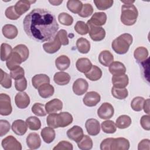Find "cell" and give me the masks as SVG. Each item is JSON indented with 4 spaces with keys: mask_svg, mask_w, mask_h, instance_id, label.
<instances>
[{
    "mask_svg": "<svg viewBox=\"0 0 150 150\" xmlns=\"http://www.w3.org/2000/svg\"><path fill=\"white\" fill-rule=\"evenodd\" d=\"M23 29L31 39L40 42L53 39L59 29L55 16L49 11L34 9L25 17Z\"/></svg>",
    "mask_w": 150,
    "mask_h": 150,
    "instance_id": "6da1fadb",
    "label": "cell"
},
{
    "mask_svg": "<svg viewBox=\"0 0 150 150\" xmlns=\"http://www.w3.org/2000/svg\"><path fill=\"white\" fill-rule=\"evenodd\" d=\"M129 146V141L125 138H107L101 142L100 149L101 150H128Z\"/></svg>",
    "mask_w": 150,
    "mask_h": 150,
    "instance_id": "7a4b0ae2",
    "label": "cell"
},
{
    "mask_svg": "<svg viewBox=\"0 0 150 150\" xmlns=\"http://www.w3.org/2000/svg\"><path fill=\"white\" fill-rule=\"evenodd\" d=\"M132 36L129 33H123L115 39L112 43L111 47L114 51L119 54L126 53L132 43Z\"/></svg>",
    "mask_w": 150,
    "mask_h": 150,
    "instance_id": "3957f363",
    "label": "cell"
},
{
    "mask_svg": "<svg viewBox=\"0 0 150 150\" xmlns=\"http://www.w3.org/2000/svg\"><path fill=\"white\" fill-rule=\"evenodd\" d=\"M138 16V12L134 5L124 4L122 6L120 19L124 25L127 26L133 25L136 22Z\"/></svg>",
    "mask_w": 150,
    "mask_h": 150,
    "instance_id": "277c9868",
    "label": "cell"
},
{
    "mask_svg": "<svg viewBox=\"0 0 150 150\" xmlns=\"http://www.w3.org/2000/svg\"><path fill=\"white\" fill-rule=\"evenodd\" d=\"M12 107L10 97L4 93L0 94V114L6 116L11 114Z\"/></svg>",
    "mask_w": 150,
    "mask_h": 150,
    "instance_id": "5b68a950",
    "label": "cell"
},
{
    "mask_svg": "<svg viewBox=\"0 0 150 150\" xmlns=\"http://www.w3.org/2000/svg\"><path fill=\"white\" fill-rule=\"evenodd\" d=\"M88 26V33L91 39L94 41H101L105 36V31L101 26H97L90 23H87Z\"/></svg>",
    "mask_w": 150,
    "mask_h": 150,
    "instance_id": "8992f818",
    "label": "cell"
},
{
    "mask_svg": "<svg viewBox=\"0 0 150 150\" xmlns=\"http://www.w3.org/2000/svg\"><path fill=\"white\" fill-rule=\"evenodd\" d=\"M1 145L5 150H21V144L12 135H9L2 139Z\"/></svg>",
    "mask_w": 150,
    "mask_h": 150,
    "instance_id": "52a82bcc",
    "label": "cell"
},
{
    "mask_svg": "<svg viewBox=\"0 0 150 150\" xmlns=\"http://www.w3.org/2000/svg\"><path fill=\"white\" fill-rule=\"evenodd\" d=\"M114 113V110L112 105L109 103H104L98 108L97 110V115L103 120H108L111 118Z\"/></svg>",
    "mask_w": 150,
    "mask_h": 150,
    "instance_id": "ba28073f",
    "label": "cell"
},
{
    "mask_svg": "<svg viewBox=\"0 0 150 150\" xmlns=\"http://www.w3.org/2000/svg\"><path fill=\"white\" fill-rule=\"evenodd\" d=\"M88 82L82 78L77 79L73 84V91L77 96H81L88 90Z\"/></svg>",
    "mask_w": 150,
    "mask_h": 150,
    "instance_id": "9c48e42d",
    "label": "cell"
},
{
    "mask_svg": "<svg viewBox=\"0 0 150 150\" xmlns=\"http://www.w3.org/2000/svg\"><path fill=\"white\" fill-rule=\"evenodd\" d=\"M101 100L100 95L96 91H89L84 96L83 101L87 107L96 106Z\"/></svg>",
    "mask_w": 150,
    "mask_h": 150,
    "instance_id": "30bf717a",
    "label": "cell"
},
{
    "mask_svg": "<svg viewBox=\"0 0 150 150\" xmlns=\"http://www.w3.org/2000/svg\"><path fill=\"white\" fill-rule=\"evenodd\" d=\"M85 127L87 133L90 135L96 136L100 133V126L98 120L94 118L88 119L86 123Z\"/></svg>",
    "mask_w": 150,
    "mask_h": 150,
    "instance_id": "8fae6325",
    "label": "cell"
},
{
    "mask_svg": "<svg viewBox=\"0 0 150 150\" xmlns=\"http://www.w3.org/2000/svg\"><path fill=\"white\" fill-rule=\"evenodd\" d=\"M61 45L62 44L56 35L54 38L51 41L43 45V48L46 53L53 54L57 52L60 49Z\"/></svg>",
    "mask_w": 150,
    "mask_h": 150,
    "instance_id": "7c38bea8",
    "label": "cell"
},
{
    "mask_svg": "<svg viewBox=\"0 0 150 150\" xmlns=\"http://www.w3.org/2000/svg\"><path fill=\"white\" fill-rule=\"evenodd\" d=\"M15 101L16 106L21 109L26 108L30 104L29 96L25 92H20L16 94Z\"/></svg>",
    "mask_w": 150,
    "mask_h": 150,
    "instance_id": "4fadbf2b",
    "label": "cell"
},
{
    "mask_svg": "<svg viewBox=\"0 0 150 150\" xmlns=\"http://www.w3.org/2000/svg\"><path fill=\"white\" fill-rule=\"evenodd\" d=\"M63 108V103L57 98L53 99L48 101L45 105V110L47 114L56 113L61 111Z\"/></svg>",
    "mask_w": 150,
    "mask_h": 150,
    "instance_id": "5bb4252c",
    "label": "cell"
},
{
    "mask_svg": "<svg viewBox=\"0 0 150 150\" xmlns=\"http://www.w3.org/2000/svg\"><path fill=\"white\" fill-rule=\"evenodd\" d=\"M22 62V59L19 54L16 52L12 51L11 56L6 60V64L8 69L12 70L19 67Z\"/></svg>",
    "mask_w": 150,
    "mask_h": 150,
    "instance_id": "9a60e30c",
    "label": "cell"
},
{
    "mask_svg": "<svg viewBox=\"0 0 150 150\" xmlns=\"http://www.w3.org/2000/svg\"><path fill=\"white\" fill-rule=\"evenodd\" d=\"M67 135L69 139L77 142L80 141L84 136L83 130L80 127L74 125L67 130Z\"/></svg>",
    "mask_w": 150,
    "mask_h": 150,
    "instance_id": "2e32d148",
    "label": "cell"
},
{
    "mask_svg": "<svg viewBox=\"0 0 150 150\" xmlns=\"http://www.w3.org/2000/svg\"><path fill=\"white\" fill-rule=\"evenodd\" d=\"M26 144L31 149H36L41 145V139L39 135L36 132L30 133L26 137Z\"/></svg>",
    "mask_w": 150,
    "mask_h": 150,
    "instance_id": "e0dca14e",
    "label": "cell"
},
{
    "mask_svg": "<svg viewBox=\"0 0 150 150\" xmlns=\"http://www.w3.org/2000/svg\"><path fill=\"white\" fill-rule=\"evenodd\" d=\"M28 125L22 120H16L12 122L11 128L13 132L18 135H23L27 131Z\"/></svg>",
    "mask_w": 150,
    "mask_h": 150,
    "instance_id": "ac0fdd59",
    "label": "cell"
},
{
    "mask_svg": "<svg viewBox=\"0 0 150 150\" xmlns=\"http://www.w3.org/2000/svg\"><path fill=\"white\" fill-rule=\"evenodd\" d=\"M112 83L113 87L116 88H125L127 86L129 83V79L127 74L114 75L112 77Z\"/></svg>",
    "mask_w": 150,
    "mask_h": 150,
    "instance_id": "d6986e66",
    "label": "cell"
},
{
    "mask_svg": "<svg viewBox=\"0 0 150 150\" xmlns=\"http://www.w3.org/2000/svg\"><path fill=\"white\" fill-rule=\"evenodd\" d=\"M107 21V15L104 12H96L94 13L90 19L87 23H91L97 26L104 25Z\"/></svg>",
    "mask_w": 150,
    "mask_h": 150,
    "instance_id": "ffe728a7",
    "label": "cell"
},
{
    "mask_svg": "<svg viewBox=\"0 0 150 150\" xmlns=\"http://www.w3.org/2000/svg\"><path fill=\"white\" fill-rule=\"evenodd\" d=\"M92 63L91 61L86 57H82L79 59L76 63V66L77 69L81 73H86L88 71L91 67Z\"/></svg>",
    "mask_w": 150,
    "mask_h": 150,
    "instance_id": "44dd1931",
    "label": "cell"
},
{
    "mask_svg": "<svg viewBox=\"0 0 150 150\" xmlns=\"http://www.w3.org/2000/svg\"><path fill=\"white\" fill-rule=\"evenodd\" d=\"M46 122L47 125L52 128H57L59 127H62V121L59 114H50L47 117Z\"/></svg>",
    "mask_w": 150,
    "mask_h": 150,
    "instance_id": "7402d4cb",
    "label": "cell"
},
{
    "mask_svg": "<svg viewBox=\"0 0 150 150\" xmlns=\"http://www.w3.org/2000/svg\"><path fill=\"white\" fill-rule=\"evenodd\" d=\"M36 1H18L15 5L14 6L16 12L20 16H21L22 14L27 12L30 7V5L32 3H35Z\"/></svg>",
    "mask_w": 150,
    "mask_h": 150,
    "instance_id": "603a6c76",
    "label": "cell"
},
{
    "mask_svg": "<svg viewBox=\"0 0 150 150\" xmlns=\"http://www.w3.org/2000/svg\"><path fill=\"white\" fill-rule=\"evenodd\" d=\"M2 32L5 38L9 39L15 38L18 33L17 28L11 24L5 25L2 29Z\"/></svg>",
    "mask_w": 150,
    "mask_h": 150,
    "instance_id": "cb8c5ba5",
    "label": "cell"
},
{
    "mask_svg": "<svg viewBox=\"0 0 150 150\" xmlns=\"http://www.w3.org/2000/svg\"><path fill=\"white\" fill-rule=\"evenodd\" d=\"M38 92L41 97L47 98L53 95L54 88L53 86L49 83H45L39 87Z\"/></svg>",
    "mask_w": 150,
    "mask_h": 150,
    "instance_id": "d4e9b609",
    "label": "cell"
},
{
    "mask_svg": "<svg viewBox=\"0 0 150 150\" xmlns=\"http://www.w3.org/2000/svg\"><path fill=\"white\" fill-rule=\"evenodd\" d=\"M53 80L55 83L59 86H64L67 84L70 80V76L66 72L59 71L54 74Z\"/></svg>",
    "mask_w": 150,
    "mask_h": 150,
    "instance_id": "484cf974",
    "label": "cell"
},
{
    "mask_svg": "<svg viewBox=\"0 0 150 150\" xmlns=\"http://www.w3.org/2000/svg\"><path fill=\"white\" fill-rule=\"evenodd\" d=\"M98 61L103 66L108 67L114 61L112 54L108 50H103L100 52L98 56Z\"/></svg>",
    "mask_w": 150,
    "mask_h": 150,
    "instance_id": "4316f807",
    "label": "cell"
},
{
    "mask_svg": "<svg viewBox=\"0 0 150 150\" xmlns=\"http://www.w3.org/2000/svg\"><path fill=\"white\" fill-rule=\"evenodd\" d=\"M109 71L113 76L123 74L126 72V68L123 63L116 61L110 64L109 66Z\"/></svg>",
    "mask_w": 150,
    "mask_h": 150,
    "instance_id": "83f0119b",
    "label": "cell"
},
{
    "mask_svg": "<svg viewBox=\"0 0 150 150\" xmlns=\"http://www.w3.org/2000/svg\"><path fill=\"white\" fill-rule=\"evenodd\" d=\"M50 81L49 77L45 74H36L32 79V85L36 89L45 83H49Z\"/></svg>",
    "mask_w": 150,
    "mask_h": 150,
    "instance_id": "f1b7e54d",
    "label": "cell"
},
{
    "mask_svg": "<svg viewBox=\"0 0 150 150\" xmlns=\"http://www.w3.org/2000/svg\"><path fill=\"white\" fill-rule=\"evenodd\" d=\"M40 135L43 140L47 144H50L53 142L56 137L54 130L50 127L43 128L41 131Z\"/></svg>",
    "mask_w": 150,
    "mask_h": 150,
    "instance_id": "f546056e",
    "label": "cell"
},
{
    "mask_svg": "<svg viewBox=\"0 0 150 150\" xmlns=\"http://www.w3.org/2000/svg\"><path fill=\"white\" fill-rule=\"evenodd\" d=\"M55 65L58 70L60 71L65 70L70 65V59L66 55H61L56 59Z\"/></svg>",
    "mask_w": 150,
    "mask_h": 150,
    "instance_id": "4dcf8cb0",
    "label": "cell"
},
{
    "mask_svg": "<svg viewBox=\"0 0 150 150\" xmlns=\"http://www.w3.org/2000/svg\"><path fill=\"white\" fill-rule=\"evenodd\" d=\"M84 75L91 81H97L101 77L102 71L100 67L94 65L88 71L84 73Z\"/></svg>",
    "mask_w": 150,
    "mask_h": 150,
    "instance_id": "1f68e13d",
    "label": "cell"
},
{
    "mask_svg": "<svg viewBox=\"0 0 150 150\" xmlns=\"http://www.w3.org/2000/svg\"><path fill=\"white\" fill-rule=\"evenodd\" d=\"M148 50L146 48L140 46L137 47L134 52V58L138 62L143 63L146 60L148 57Z\"/></svg>",
    "mask_w": 150,
    "mask_h": 150,
    "instance_id": "d6a6232c",
    "label": "cell"
},
{
    "mask_svg": "<svg viewBox=\"0 0 150 150\" xmlns=\"http://www.w3.org/2000/svg\"><path fill=\"white\" fill-rule=\"evenodd\" d=\"M76 47L80 53L86 54L90 49V43L87 39L80 38L76 41Z\"/></svg>",
    "mask_w": 150,
    "mask_h": 150,
    "instance_id": "836d02e7",
    "label": "cell"
},
{
    "mask_svg": "<svg viewBox=\"0 0 150 150\" xmlns=\"http://www.w3.org/2000/svg\"><path fill=\"white\" fill-rule=\"evenodd\" d=\"M131 118L127 115H122L117 118L116 120L115 125L117 128L120 129L127 128L131 124Z\"/></svg>",
    "mask_w": 150,
    "mask_h": 150,
    "instance_id": "e575fe53",
    "label": "cell"
},
{
    "mask_svg": "<svg viewBox=\"0 0 150 150\" xmlns=\"http://www.w3.org/2000/svg\"><path fill=\"white\" fill-rule=\"evenodd\" d=\"M77 146L81 150H89L93 148V141L91 138L87 135H84L81 139L77 142Z\"/></svg>",
    "mask_w": 150,
    "mask_h": 150,
    "instance_id": "d590c367",
    "label": "cell"
},
{
    "mask_svg": "<svg viewBox=\"0 0 150 150\" xmlns=\"http://www.w3.org/2000/svg\"><path fill=\"white\" fill-rule=\"evenodd\" d=\"M83 4L78 0H69L67 2V8L74 13H79L83 8Z\"/></svg>",
    "mask_w": 150,
    "mask_h": 150,
    "instance_id": "8d00e7d4",
    "label": "cell"
},
{
    "mask_svg": "<svg viewBox=\"0 0 150 150\" xmlns=\"http://www.w3.org/2000/svg\"><path fill=\"white\" fill-rule=\"evenodd\" d=\"M13 52H16L19 54V55L21 56L23 62L26 61L28 58L29 57V52L28 47L23 44H19L16 45L13 49Z\"/></svg>",
    "mask_w": 150,
    "mask_h": 150,
    "instance_id": "74e56055",
    "label": "cell"
},
{
    "mask_svg": "<svg viewBox=\"0 0 150 150\" xmlns=\"http://www.w3.org/2000/svg\"><path fill=\"white\" fill-rule=\"evenodd\" d=\"M12 49L11 45L3 43L1 46V60L6 61L11 56L12 53Z\"/></svg>",
    "mask_w": 150,
    "mask_h": 150,
    "instance_id": "f35d334b",
    "label": "cell"
},
{
    "mask_svg": "<svg viewBox=\"0 0 150 150\" xmlns=\"http://www.w3.org/2000/svg\"><path fill=\"white\" fill-rule=\"evenodd\" d=\"M26 122L28 125V128L30 130L36 131L40 128L41 127V122L40 120L35 116H31L28 117L26 120Z\"/></svg>",
    "mask_w": 150,
    "mask_h": 150,
    "instance_id": "ab89813d",
    "label": "cell"
},
{
    "mask_svg": "<svg viewBox=\"0 0 150 150\" xmlns=\"http://www.w3.org/2000/svg\"><path fill=\"white\" fill-rule=\"evenodd\" d=\"M111 94L114 98L119 100H123L127 97L128 92L125 88H120L112 87L111 88Z\"/></svg>",
    "mask_w": 150,
    "mask_h": 150,
    "instance_id": "60d3db41",
    "label": "cell"
},
{
    "mask_svg": "<svg viewBox=\"0 0 150 150\" xmlns=\"http://www.w3.org/2000/svg\"><path fill=\"white\" fill-rule=\"evenodd\" d=\"M103 132L107 134H113L117 130L115 124L111 120H107L103 121L101 125Z\"/></svg>",
    "mask_w": 150,
    "mask_h": 150,
    "instance_id": "b9f144b4",
    "label": "cell"
},
{
    "mask_svg": "<svg viewBox=\"0 0 150 150\" xmlns=\"http://www.w3.org/2000/svg\"><path fill=\"white\" fill-rule=\"evenodd\" d=\"M1 70V80L0 84L1 85L5 88H9L12 86V80L11 77L8 73L4 72L2 69Z\"/></svg>",
    "mask_w": 150,
    "mask_h": 150,
    "instance_id": "7bdbcfd3",
    "label": "cell"
},
{
    "mask_svg": "<svg viewBox=\"0 0 150 150\" xmlns=\"http://www.w3.org/2000/svg\"><path fill=\"white\" fill-rule=\"evenodd\" d=\"M32 112L37 116L43 117L47 114L45 110V105L43 104L36 103L32 107Z\"/></svg>",
    "mask_w": 150,
    "mask_h": 150,
    "instance_id": "ee69618b",
    "label": "cell"
},
{
    "mask_svg": "<svg viewBox=\"0 0 150 150\" xmlns=\"http://www.w3.org/2000/svg\"><path fill=\"white\" fill-rule=\"evenodd\" d=\"M58 20L59 22L65 26H70L73 22V17L66 12H62L58 15Z\"/></svg>",
    "mask_w": 150,
    "mask_h": 150,
    "instance_id": "f6af8a7d",
    "label": "cell"
},
{
    "mask_svg": "<svg viewBox=\"0 0 150 150\" xmlns=\"http://www.w3.org/2000/svg\"><path fill=\"white\" fill-rule=\"evenodd\" d=\"M145 99L142 97H136L132 99L131 103V107L135 111H140L142 110Z\"/></svg>",
    "mask_w": 150,
    "mask_h": 150,
    "instance_id": "bcb514c9",
    "label": "cell"
},
{
    "mask_svg": "<svg viewBox=\"0 0 150 150\" xmlns=\"http://www.w3.org/2000/svg\"><path fill=\"white\" fill-rule=\"evenodd\" d=\"M112 0H94V3L99 10H106L112 6Z\"/></svg>",
    "mask_w": 150,
    "mask_h": 150,
    "instance_id": "7dc6e473",
    "label": "cell"
},
{
    "mask_svg": "<svg viewBox=\"0 0 150 150\" xmlns=\"http://www.w3.org/2000/svg\"><path fill=\"white\" fill-rule=\"evenodd\" d=\"M74 30L75 31L81 35H86L88 33V26L83 21H77L74 26Z\"/></svg>",
    "mask_w": 150,
    "mask_h": 150,
    "instance_id": "c3c4849f",
    "label": "cell"
},
{
    "mask_svg": "<svg viewBox=\"0 0 150 150\" xmlns=\"http://www.w3.org/2000/svg\"><path fill=\"white\" fill-rule=\"evenodd\" d=\"M59 115L61 117L62 125V127L64 128L69 125L73 122V117L68 112H61L59 113Z\"/></svg>",
    "mask_w": 150,
    "mask_h": 150,
    "instance_id": "681fc988",
    "label": "cell"
},
{
    "mask_svg": "<svg viewBox=\"0 0 150 150\" xmlns=\"http://www.w3.org/2000/svg\"><path fill=\"white\" fill-rule=\"evenodd\" d=\"M93 12V8L90 4H85L83 5L81 11L78 14L80 17L87 18Z\"/></svg>",
    "mask_w": 150,
    "mask_h": 150,
    "instance_id": "f907efd6",
    "label": "cell"
},
{
    "mask_svg": "<svg viewBox=\"0 0 150 150\" xmlns=\"http://www.w3.org/2000/svg\"><path fill=\"white\" fill-rule=\"evenodd\" d=\"M15 87L16 90L19 91H23L27 87V80L25 77L15 80Z\"/></svg>",
    "mask_w": 150,
    "mask_h": 150,
    "instance_id": "816d5d0a",
    "label": "cell"
},
{
    "mask_svg": "<svg viewBox=\"0 0 150 150\" xmlns=\"http://www.w3.org/2000/svg\"><path fill=\"white\" fill-rule=\"evenodd\" d=\"M5 14L6 17L11 20H16L21 16L16 12L14 6H11L7 8Z\"/></svg>",
    "mask_w": 150,
    "mask_h": 150,
    "instance_id": "f5cc1de1",
    "label": "cell"
},
{
    "mask_svg": "<svg viewBox=\"0 0 150 150\" xmlns=\"http://www.w3.org/2000/svg\"><path fill=\"white\" fill-rule=\"evenodd\" d=\"M73 149L72 144L66 141H62L59 142L56 146H55L53 150H72Z\"/></svg>",
    "mask_w": 150,
    "mask_h": 150,
    "instance_id": "db71d44e",
    "label": "cell"
},
{
    "mask_svg": "<svg viewBox=\"0 0 150 150\" xmlns=\"http://www.w3.org/2000/svg\"><path fill=\"white\" fill-rule=\"evenodd\" d=\"M24 74H25L24 70L22 67H20V66L18 67L17 68L12 70H11V72H10V76L11 78L15 80L24 77Z\"/></svg>",
    "mask_w": 150,
    "mask_h": 150,
    "instance_id": "11a10c76",
    "label": "cell"
},
{
    "mask_svg": "<svg viewBox=\"0 0 150 150\" xmlns=\"http://www.w3.org/2000/svg\"><path fill=\"white\" fill-rule=\"evenodd\" d=\"M56 36L59 38L61 44L62 45H67L69 43L68 37H67V33L64 29L60 30L56 34Z\"/></svg>",
    "mask_w": 150,
    "mask_h": 150,
    "instance_id": "9f6ffc18",
    "label": "cell"
},
{
    "mask_svg": "<svg viewBox=\"0 0 150 150\" xmlns=\"http://www.w3.org/2000/svg\"><path fill=\"white\" fill-rule=\"evenodd\" d=\"M9 122L5 120H0V136L3 137L6 134L10 129Z\"/></svg>",
    "mask_w": 150,
    "mask_h": 150,
    "instance_id": "6f0895ef",
    "label": "cell"
},
{
    "mask_svg": "<svg viewBox=\"0 0 150 150\" xmlns=\"http://www.w3.org/2000/svg\"><path fill=\"white\" fill-rule=\"evenodd\" d=\"M140 124L141 127L145 130L149 131L150 129V124H149V115H143L140 120Z\"/></svg>",
    "mask_w": 150,
    "mask_h": 150,
    "instance_id": "680465c9",
    "label": "cell"
},
{
    "mask_svg": "<svg viewBox=\"0 0 150 150\" xmlns=\"http://www.w3.org/2000/svg\"><path fill=\"white\" fill-rule=\"evenodd\" d=\"M150 141L148 139H144L141 141H140L138 145V150H149L150 147Z\"/></svg>",
    "mask_w": 150,
    "mask_h": 150,
    "instance_id": "91938a15",
    "label": "cell"
},
{
    "mask_svg": "<svg viewBox=\"0 0 150 150\" xmlns=\"http://www.w3.org/2000/svg\"><path fill=\"white\" fill-rule=\"evenodd\" d=\"M142 109H144V111L145 112H146L147 114L149 115V98L144 101Z\"/></svg>",
    "mask_w": 150,
    "mask_h": 150,
    "instance_id": "94428289",
    "label": "cell"
},
{
    "mask_svg": "<svg viewBox=\"0 0 150 150\" xmlns=\"http://www.w3.org/2000/svg\"><path fill=\"white\" fill-rule=\"evenodd\" d=\"M63 2V1H56V0H53V1H49V2L52 5H54V6H58L60 4H62Z\"/></svg>",
    "mask_w": 150,
    "mask_h": 150,
    "instance_id": "6125c7cd",
    "label": "cell"
},
{
    "mask_svg": "<svg viewBox=\"0 0 150 150\" xmlns=\"http://www.w3.org/2000/svg\"><path fill=\"white\" fill-rule=\"evenodd\" d=\"M121 2L124 3L125 5H129V4H132L135 1H121Z\"/></svg>",
    "mask_w": 150,
    "mask_h": 150,
    "instance_id": "be15d7a7",
    "label": "cell"
}]
</instances>
